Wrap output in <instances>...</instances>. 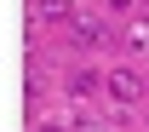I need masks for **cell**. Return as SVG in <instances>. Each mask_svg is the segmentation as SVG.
<instances>
[{
    "mask_svg": "<svg viewBox=\"0 0 149 132\" xmlns=\"http://www.w3.org/2000/svg\"><path fill=\"white\" fill-rule=\"evenodd\" d=\"M103 92H109V103H115V109H132V103L143 98V75L120 63V69H109V75H103Z\"/></svg>",
    "mask_w": 149,
    "mask_h": 132,
    "instance_id": "1",
    "label": "cell"
},
{
    "mask_svg": "<svg viewBox=\"0 0 149 132\" xmlns=\"http://www.w3.org/2000/svg\"><path fill=\"white\" fill-rule=\"evenodd\" d=\"M69 40H74V46H115V29H109L103 17H80V12H74Z\"/></svg>",
    "mask_w": 149,
    "mask_h": 132,
    "instance_id": "2",
    "label": "cell"
},
{
    "mask_svg": "<svg viewBox=\"0 0 149 132\" xmlns=\"http://www.w3.org/2000/svg\"><path fill=\"white\" fill-rule=\"evenodd\" d=\"M120 46H126L132 57H149V17H143V12H138V17L120 29Z\"/></svg>",
    "mask_w": 149,
    "mask_h": 132,
    "instance_id": "3",
    "label": "cell"
},
{
    "mask_svg": "<svg viewBox=\"0 0 149 132\" xmlns=\"http://www.w3.org/2000/svg\"><path fill=\"white\" fill-rule=\"evenodd\" d=\"M35 17L40 23H74L69 17V0H35Z\"/></svg>",
    "mask_w": 149,
    "mask_h": 132,
    "instance_id": "4",
    "label": "cell"
},
{
    "mask_svg": "<svg viewBox=\"0 0 149 132\" xmlns=\"http://www.w3.org/2000/svg\"><path fill=\"white\" fill-rule=\"evenodd\" d=\"M92 86H97V75L86 69V63H74V69H69V98H86Z\"/></svg>",
    "mask_w": 149,
    "mask_h": 132,
    "instance_id": "5",
    "label": "cell"
},
{
    "mask_svg": "<svg viewBox=\"0 0 149 132\" xmlns=\"http://www.w3.org/2000/svg\"><path fill=\"white\" fill-rule=\"evenodd\" d=\"M109 6H120V12H126V6H132V0H109Z\"/></svg>",
    "mask_w": 149,
    "mask_h": 132,
    "instance_id": "6",
    "label": "cell"
},
{
    "mask_svg": "<svg viewBox=\"0 0 149 132\" xmlns=\"http://www.w3.org/2000/svg\"><path fill=\"white\" fill-rule=\"evenodd\" d=\"M40 132H63V126H40Z\"/></svg>",
    "mask_w": 149,
    "mask_h": 132,
    "instance_id": "7",
    "label": "cell"
}]
</instances>
